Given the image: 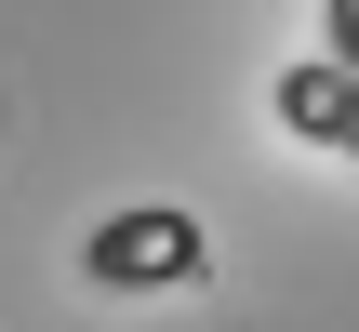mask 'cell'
<instances>
[{"label": "cell", "mask_w": 359, "mask_h": 332, "mask_svg": "<svg viewBox=\"0 0 359 332\" xmlns=\"http://www.w3.org/2000/svg\"><path fill=\"white\" fill-rule=\"evenodd\" d=\"M107 293H160V279H187L200 266V226L187 213H120V226H93V253H80Z\"/></svg>", "instance_id": "6da1fadb"}, {"label": "cell", "mask_w": 359, "mask_h": 332, "mask_svg": "<svg viewBox=\"0 0 359 332\" xmlns=\"http://www.w3.org/2000/svg\"><path fill=\"white\" fill-rule=\"evenodd\" d=\"M320 53H333V67H359V0H320Z\"/></svg>", "instance_id": "3957f363"}, {"label": "cell", "mask_w": 359, "mask_h": 332, "mask_svg": "<svg viewBox=\"0 0 359 332\" xmlns=\"http://www.w3.org/2000/svg\"><path fill=\"white\" fill-rule=\"evenodd\" d=\"M280 120H293L306 146H333V160H359V67H333V53L280 67Z\"/></svg>", "instance_id": "7a4b0ae2"}]
</instances>
